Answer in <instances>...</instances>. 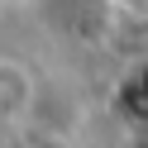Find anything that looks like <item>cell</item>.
Here are the masks:
<instances>
[{
	"mask_svg": "<svg viewBox=\"0 0 148 148\" xmlns=\"http://www.w3.org/2000/svg\"><path fill=\"white\" fill-rule=\"evenodd\" d=\"M29 148H77L67 134H34V143Z\"/></svg>",
	"mask_w": 148,
	"mask_h": 148,
	"instance_id": "cell-2",
	"label": "cell"
},
{
	"mask_svg": "<svg viewBox=\"0 0 148 148\" xmlns=\"http://www.w3.org/2000/svg\"><path fill=\"white\" fill-rule=\"evenodd\" d=\"M29 96H34L29 72H24V67H14V62H0V119L19 115V110L29 105Z\"/></svg>",
	"mask_w": 148,
	"mask_h": 148,
	"instance_id": "cell-1",
	"label": "cell"
}]
</instances>
